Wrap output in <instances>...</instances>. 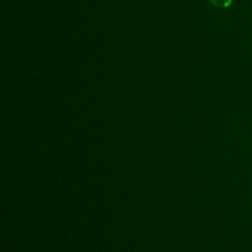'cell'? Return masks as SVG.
I'll return each mask as SVG.
<instances>
[{
	"instance_id": "1",
	"label": "cell",
	"mask_w": 252,
	"mask_h": 252,
	"mask_svg": "<svg viewBox=\"0 0 252 252\" xmlns=\"http://www.w3.org/2000/svg\"><path fill=\"white\" fill-rule=\"evenodd\" d=\"M212 2H213L214 5H217V6H220V7H226L230 5V2L233 1V0H211Z\"/></svg>"
}]
</instances>
